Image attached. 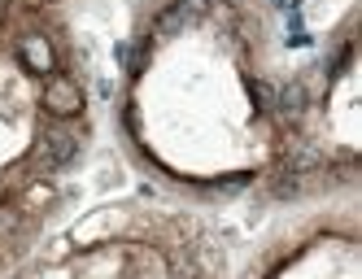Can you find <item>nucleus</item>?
<instances>
[{"mask_svg":"<svg viewBox=\"0 0 362 279\" xmlns=\"http://www.w3.org/2000/svg\"><path fill=\"white\" fill-rule=\"evenodd\" d=\"M44 109L53 114V118L79 114V109H83V92H79V83H74L70 74H48V83H44Z\"/></svg>","mask_w":362,"mask_h":279,"instance_id":"obj_2","label":"nucleus"},{"mask_svg":"<svg viewBox=\"0 0 362 279\" xmlns=\"http://www.w3.org/2000/svg\"><path fill=\"white\" fill-rule=\"evenodd\" d=\"M18 61H22V70H31V74H53L57 70V57H53V44H48L44 35H22L18 40Z\"/></svg>","mask_w":362,"mask_h":279,"instance_id":"obj_4","label":"nucleus"},{"mask_svg":"<svg viewBox=\"0 0 362 279\" xmlns=\"http://www.w3.org/2000/svg\"><path fill=\"white\" fill-rule=\"evenodd\" d=\"M210 13V0H170V5L158 13V22H153V35H179V31H188L197 27V22Z\"/></svg>","mask_w":362,"mask_h":279,"instance_id":"obj_1","label":"nucleus"},{"mask_svg":"<svg viewBox=\"0 0 362 279\" xmlns=\"http://www.w3.org/2000/svg\"><path fill=\"white\" fill-rule=\"evenodd\" d=\"M0 5H9V0H0Z\"/></svg>","mask_w":362,"mask_h":279,"instance_id":"obj_8","label":"nucleus"},{"mask_svg":"<svg viewBox=\"0 0 362 279\" xmlns=\"http://www.w3.org/2000/svg\"><path fill=\"white\" fill-rule=\"evenodd\" d=\"M271 109H279L284 118H301L305 114V83H284L275 92V105Z\"/></svg>","mask_w":362,"mask_h":279,"instance_id":"obj_5","label":"nucleus"},{"mask_svg":"<svg viewBox=\"0 0 362 279\" xmlns=\"http://www.w3.org/2000/svg\"><path fill=\"white\" fill-rule=\"evenodd\" d=\"M74 153H79V140H74V131H66V126H53V131L40 136L35 162H40L44 170H62L66 162H74Z\"/></svg>","mask_w":362,"mask_h":279,"instance_id":"obj_3","label":"nucleus"},{"mask_svg":"<svg viewBox=\"0 0 362 279\" xmlns=\"http://www.w3.org/2000/svg\"><path fill=\"white\" fill-rule=\"evenodd\" d=\"M249 92H253V100H257V109H271V105H275V88H271V83L253 79V83H249Z\"/></svg>","mask_w":362,"mask_h":279,"instance_id":"obj_6","label":"nucleus"},{"mask_svg":"<svg viewBox=\"0 0 362 279\" xmlns=\"http://www.w3.org/2000/svg\"><path fill=\"white\" fill-rule=\"evenodd\" d=\"M271 5H288V0H271Z\"/></svg>","mask_w":362,"mask_h":279,"instance_id":"obj_7","label":"nucleus"}]
</instances>
